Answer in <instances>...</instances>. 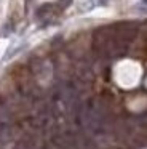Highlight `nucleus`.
Returning a JSON list of instances; mask_svg holds the SVG:
<instances>
[{
	"label": "nucleus",
	"instance_id": "nucleus-3",
	"mask_svg": "<svg viewBox=\"0 0 147 149\" xmlns=\"http://www.w3.org/2000/svg\"><path fill=\"white\" fill-rule=\"evenodd\" d=\"M70 3H72V0H59V2H58V8H59V10H64V8H67Z\"/></svg>",
	"mask_w": 147,
	"mask_h": 149
},
{
	"label": "nucleus",
	"instance_id": "nucleus-2",
	"mask_svg": "<svg viewBox=\"0 0 147 149\" xmlns=\"http://www.w3.org/2000/svg\"><path fill=\"white\" fill-rule=\"evenodd\" d=\"M53 8L54 7L51 3H45L43 7H40L37 10V18H40V19H42V18H48L51 15V10H53Z\"/></svg>",
	"mask_w": 147,
	"mask_h": 149
},
{
	"label": "nucleus",
	"instance_id": "nucleus-1",
	"mask_svg": "<svg viewBox=\"0 0 147 149\" xmlns=\"http://www.w3.org/2000/svg\"><path fill=\"white\" fill-rule=\"evenodd\" d=\"M128 50H130V43H126L117 36L114 26L99 27L93 34V52L101 58H120L126 55Z\"/></svg>",
	"mask_w": 147,
	"mask_h": 149
},
{
	"label": "nucleus",
	"instance_id": "nucleus-4",
	"mask_svg": "<svg viewBox=\"0 0 147 149\" xmlns=\"http://www.w3.org/2000/svg\"><path fill=\"white\" fill-rule=\"evenodd\" d=\"M144 3H147V0H144Z\"/></svg>",
	"mask_w": 147,
	"mask_h": 149
}]
</instances>
